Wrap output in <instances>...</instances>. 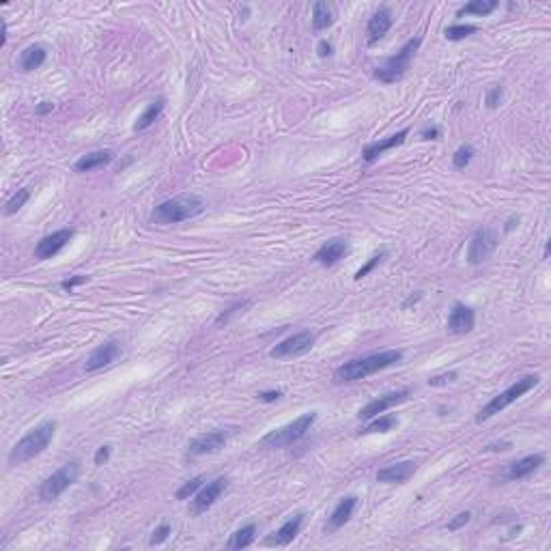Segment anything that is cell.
<instances>
[{
  "instance_id": "obj_21",
  "label": "cell",
  "mask_w": 551,
  "mask_h": 551,
  "mask_svg": "<svg viewBox=\"0 0 551 551\" xmlns=\"http://www.w3.org/2000/svg\"><path fill=\"white\" fill-rule=\"evenodd\" d=\"M356 506H358V498L356 496H347L343 498L336 506H334L332 515H329V521L325 525L327 532H334V530H341L345 523H349V519L356 513Z\"/></svg>"
},
{
  "instance_id": "obj_20",
  "label": "cell",
  "mask_w": 551,
  "mask_h": 551,
  "mask_svg": "<svg viewBox=\"0 0 551 551\" xmlns=\"http://www.w3.org/2000/svg\"><path fill=\"white\" fill-rule=\"evenodd\" d=\"M395 24V15H392L390 7H379L375 13L370 15L368 24H366V33H368V44H375L379 39L392 28Z\"/></svg>"
},
{
  "instance_id": "obj_14",
  "label": "cell",
  "mask_w": 551,
  "mask_h": 551,
  "mask_svg": "<svg viewBox=\"0 0 551 551\" xmlns=\"http://www.w3.org/2000/svg\"><path fill=\"white\" fill-rule=\"evenodd\" d=\"M119 358H121V343L108 341V343H104V345H100L97 349L91 351V356L84 362V372L102 370V368L110 366L112 362H116Z\"/></svg>"
},
{
  "instance_id": "obj_12",
  "label": "cell",
  "mask_w": 551,
  "mask_h": 551,
  "mask_svg": "<svg viewBox=\"0 0 551 551\" xmlns=\"http://www.w3.org/2000/svg\"><path fill=\"white\" fill-rule=\"evenodd\" d=\"M228 487V478L220 476L215 478L207 485H203L199 491L194 494V500H192V513L194 515H201V513H207V510L222 498V494Z\"/></svg>"
},
{
  "instance_id": "obj_36",
  "label": "cell",
  "mask_w": 551,
  "mask_h": 551,
  "mask_svg": "<svg viewBox=\"0 0 551 551\" xmlns=\"http://www.w3.org/2000/svg\"><path fill=\"white\" fill-rule=\"evenodd\" d=\"M168 536H170V525L168 523H162V525H157L153 532H151L149 545L151 547H157V545H162Z\"/></svg>"
},
{
  "instance_id": "obj_41",
  "label": "cell",
  "mask_w": 551,
  "mask_h": 551,
  "mask_svg": "<svg viewBox=\"0 0 551 551\" xmlns=\"http://www.w3.org/2000/svg\"><path fill=\"white\" fill-rule=\"evenodd\" d=\"M282 397V390H267V392H259L257 399L263 401V403H276Z\"/></svg>"
},
{
  "instance_id": "obj_26",
  "label": "cell",
  "mask_w": 551,
  "mask_h": 551,
  "mask_svg": "<svg viewBox=\"0 0 551 551\" xmlns=\"http://www.w3.org/2000/svg\"><path fill=\"white\" fill-rule=\"evenodd\" d=\"M164 106H166V100H164V97H157L155 102H151V104L143 110V114L136 119V123H134V132H145V129H149L157 119H160V114L164 112Z\"/></svg>"
},
{
  "instance_id": "obj_18",
  "label": "cell",
  "mask_w": 551,
  "mask_h": 551,
  "mask_svg": "<svg viewBox=\"0 0 551 551\" xmlns=\"http://www.w3.org/2000/svg\"><path fill=\"white\" fill-rule=\"evenodd\" d=\"M474 323H476V312L474 308H469L465 304H455L448 314V329L452 334H467L474 329Z\"/></svg>"
},
{
  "instance_id": "obj_23",
  "label": "cell",
  "mask_w": 551,
  "mask_h": 551,
  "mask_svg": "<svg viewBox=\"0 0 551 551\" xmlns=\"http://www.w3.org/2000/svg\"><path fill=\"white\" fill-rule=\"evenodd\" d=\"M46 58H48V50L46 46L42 44H33L28 48L22 50V54H19V69L30 73L35 69H39L44 63H46Z\"/></svg>"
},
{
  "instance_id": "obj_15",
  "label": "cell",
  "mask_w": 551,
  "mask_h": 551,
  "mask_svg": "<svg viewBox=\"0 0 551 551\" xmlns=\"http://www.w3.org/2000/svg\"><path fill=\"white\" fill-rule=\"evenodd\" d=\"M349 254V244H347V240H343V237H334V240H329V242H325L317 252H314V261H317L319 265H323V267H332V265H336L341 259H345Z\"/></svg>"
},
{
  "instance_id": "obj_34",
  "label": "cell",
  "mask_w": 551,
  "mask_h": 551,
  "mask_svg": "<svg viewBox=\"0 0 551 551\" xmlns=\"http://www.w3.org/2000/svg\"><path fill=\"white\" fill-rule=\"evenodd\" d=\"M502 100H504V87H502V84L491 87V89L487 91V95H485V104H487V108H489V110H496V108H500Z\"/></svg>"
},
{
  "instance_id": "obj_19",
  "label": "cell",
  "mask_w": 551,
  "mask_h": 551,
  "mask_svg": "<svg viewBox=\"0 0 551 551\" xmlns=\"http://www.w3.org/2000/svg\"><path fill=\"white\" fill-rule=\"evenodd\" d=\"M302 525H304V515H302V513L293 515L291 519H287L278 530H276V532H273L269 539H265V545H271V547H273V545H276V547H287L289 543H293L295 539H298Z\"/></svg>"
},
{
  "instance_id": "obj_10",
  "label": "cell",
  "mask_w": 551,
  "mask_h": 551,
  "mask_svg": "<svg viewBox=\"0 0 551 551\" xmlns=\"http://www.w3.org/2000/svg\"><path fill=\"white\" fill-rule=\"evenodd\" d=\"M314 341H317V334H312L308 329L298 332V334H293V336L280 341L276 347H271L269 358H273V360H287V358L304 356V353H308L312 349Z\"/></svg>"
},
{
  "instance_id": "obj_1",
  "label": "cell",
  "mask_w": 551,
  "mask_h": 551,
  "mask_svg": "<svg viewBox=\"0 0 551 551\" xmlns=\"http://www.w3.org/2000/svg\"><path fill=\"white\" fill-rule=\"evenodd\" d=\"M403 360V351L401 349H388L379 353H370L364 358L349 360L343 366L334 370V381L336 383H351V381H360L370 375H375L379 370H386L390 366H395Z\"/></svg>"
},
{
  "instance_id": "obj_31",
  "label": "cell",
  "mask_w": 551,
  "mask_h": 551,
  "mask_svg": "<svg viewBox=\"0 0 551 551\" xmlns=\"http://www.w3.org/2000/svg\"><path fill=\"white\" fill-rule=\"evenodd\" d=\"M28 199H30V190L28 188H22V190H17L11 199L7 201V205H5V213L7 215H13V213H17L19 209H22L26 203H28Z\"/></svg>"
},
{
  "instance_id": "obj_35",
  "label": "cell",
  "mask_w": 551,
  "mask_h": 551,
  "mask_svg": "<svg viewBox=\"0 0 551 551\" xmlns=\"http://www.w3.org/2000/svg\"><path fill=\"white\" fill-rule=\"evenodd\" d=\"M386 257H388V252H379V254H372V257H370V261H368L366 265H362V267H360V269L356 271V280H362V278H364V276H368V273H370L372 269H375V267H377V265H379V263H381V261H383Z\"/></svg>"
},
{
  "instance_id": "obj_48",
  "label": "cell",
  "mask_w": 551,
  "mask_h": 551,
  "mask_svg": "<svg viewBox=\"0 0 551 551\" xmlns=\"http://www.w3.org/2000/svg\"><path fill=\"white\" fill-rule=\"evenodd\" d=\"M543 257H545V259H547V257H549V242H547V244H545V254H543Z\"/></svg>"
},
{
  "instance_id": "obj_7",
  "label": "cell",
  "mask_w": 551,
  "mask_h": 551,
  "mask_svg": "<svg viewBox=\"0 0 551 551\" xmlns=\"http://www.w3.org/2000/svg\"><path fill=\"white\" fill-rule=\"evenodd\" d=\"M78 476H80V463L78 461L65 463L61 469H56L52 476H48L42 482V487H39V500L42 502L58 500L78 480Z\"/></svg>"
},
{
  "instance_id": "obj_5",
  "label": "cell",
  "mask_w": 551,
  "mask_h": 551,
  "mask_svg": "<svg viewBox=\"0 0 551 551\" xmlns=\"http://www.w3.org/2000/svg\"><path fill=\"white\" fill-rule=\"evenodd\" d=\"M420 44H422V39L420 37H413V39H409V42L397 54L388 56L386 61L375 69V78H377V80L383 82V84H395V82H399L401 78L407 73L411 58L416 56Z\"/></svg>"
},
{
  "instance_id": "obj_32",
  "label": "cell",
  "mask_w": 551,
  "mask_h": 551,
  "mask_svg": "<svg viewBox=\"0 0 551 551\" xmlns=\"http://www.w3.org/2000/svg\"><path fill=\"white\" fill-rule=\"evenodd\" d=\"M474 147L471 145H463L455 151V155H452V166H455L457 170H463L469 162H471V157H474Z\"/></svg>"
},
{
  "instance_id": "obj_37",
  "label": "cell",
  "mask_w": 551,
  "mask_h": 551,
  "mask_svg": "<svg viewBox=\"0 0 551 551\" xmlns=\"http://www.w3.org/2000/svg\"><path fill=\"white\" fill-rule=\"evenodd\" d=\"M459 377V372L457 370H450V372H442V375H435V377H431L428 379V386L433 388H440V386H446V383H455Z\"/></svg>"
},
{
  "instance_id": "obj_27",
  "label": "cell",
  "mask_w": 551,
  "mask_h": 551,
  "mask_svg": "<svg viewBox=\"0 0 551 551\" xmlns=\"http://www.w3.org/2000/svg\"><path fill=\"white\" fill-rule=\"evenodd\" d=\"M254 541H257V525L248 523L240 530H235L228 539V543H226V547L228 549H244V547H250Z\"/></svg>"
},
{
  "instance_id": "obj_24",
  "label": "cell",
  "mask_w": 551,
  "mask_h": 551,
  "mask_svg": "<svg viewBox=\"0 0 551 551\" xmlns=\"http://www.w3.org/2000/svg\"><path fill=\"white\" fill-rule=\"evenodd\" d=\"M334 22H336V7L332 3H325V0H319V3L312 5V30H325L329 28Z\"/></svg>"
},
{
  "instance_id": "obj_28",
  "label": "cell",
  "mask_w": 551,
  "mask_h": 551,
  "mask_svg": "<svg viewBox=\"0 0 551 551\" xmlns=\"http://www.w3.org/2000/svg\"><path fill=\"white\" fill-rule=\"evenodd\" d=\"M399 426V418L392 416V413H381V416L368 420V424L364 428H360V435H370V433H388L392 428Z\"/></svg>"
},
{
  "instance_id": "obj_30",
  "label": "cell",
  "mask_w": 551,
  "mask_h": 551,
  "mask_svg": "<svg viewBox=\"0 0 551 551\" xmlns=\"http://www.w3.org/2000/svg\"><path fill=\"white\" fill-rule=\"evenodd\" d=\"M478 28L474 24H452L444 30V37L448 39V42H461V39L469 37V35H474Z\"/></svg>"
},
{
  "instance_id": "obj_16",
  "label": "cell",
  "mask_w": 551,
  "mask_h": 551,
  "mask_svg": "<svg viewBox=\"0 0 551 551\" xmlns=\"http://www.w3.org/2000/svg\"><path fill=\"white\" fill-rule=\"evenodd\" d=\"M407 136H409V129H401V132H397V134H392V136L383 138V141H377V143L366 145L364 151H362V160H364L366 164H372L375 160H379V157H381L386 151H392V149L401 147V145L405 143V138H407Z\"/></svg>"
},
{
  "instance_id": "obj_11",
  "label": "cell",
  "mask_w": 551,
  "mask_h": 551,
  "mask_svg": "<svg viewBox=\"0 0 551 551\" xmlns=\"http://www.w3.org/2000/svg\"><path fill=\"white\" fill-rule=\"evenodd\" d=\"M409 395H411L409 388H401V390H395V392H388V395H381L377 399L368 401L358 411V418L360 420H372V418H377V416H381V413H386L388 409H392V407L401 405L403 401H407Z\"/></svg>"
},
{
  "instance_id": "obj_17",
  "label": "cell",
  "mask_w": 551,
  "mask_h": 551,
  "mask_svg": "<svg viewBox=\"0 0 551 551\" xmlns=\"http://www.w3.org/2000/svg\"><path fill=\"white\" fill-rule=\"evenodd\" d=\"M418 463L416 461H401V463H392L383 469L377 471V482L386 485H403L407 482L413 474H416Z\"/></svg>"
},
{
  "instance_id": "obj_9",
  "label": "cell",
  "mask_w": 551,
  "mask_h": 551,
  "mask_svg": "<svg viewBox=\"0 0 551 551\" xmlns=\"http://www.w3.org/2000/svg\"><path fill=\"white\" fill-rule=\"evenodd\" d=\"M228 440H231V431L228 428H215V431L203 433V435L194 437L188 444L186 457L188 459H196V457H205V455H215V452H220L226 446Z\"/></svg>"
},
{
  "instance_id": "obj_45",
  "label": "cell",
  "mask_w": 551,
  "mask_h": 551,
  "mask_svg": "<svg viewBox=\"0 0 551 551\" xmlns=\"http://www.w3.org/2000/svg\"><path fill=\"white\" fill-rule=\"evenodd\" d=\"M510 448H513L510 442H500V444H489L485 450H510Z\"/></svg>"
},
{
  "instance_id": "obj_13",
  "label": "cell",
  "mask_w": 551,
  "mask_h": 551,
  "mask_svg": "<svg viewBox=\"0 0 551 551\" xmlns=\"http://www.w3.org/2000/svg\"><path fill=\"white\" fill-rule=\"evenodd\" d=\"M73 235H75V228H61V231H54V233L46 235V237L35 246V257L39 261L56 257V254L73 240Z\"/></svg>"
},
{
  "instance_id": "obj_43",
  "label": "cell",
  "mask_w": 551,
  "mask_h": 551,
  "mask_svg": "<svg viewBox=\"0 0 551 551\" xmlns=\"http://www.w3.org/2000/svg\"><path fill=\"white\" fill-rule=\"evenodd\" d=\"M440 136H442L440 127H426V129L422 132V138H424V141H437Z\"/></svg>"
},
{
  "instance_id": "obj_40",
  "label": "cell",
  "mask_w": 551,
  "mask_h": 551,
  "mask_svg": "<svg viewBox=\"0 0 551 551\" xmlns=\"http://www.w3.org/2000/svg\"><path fill=\"white\" fill-rule=\"evenodd\" d=\"M84 282H89V276H73V278H69V280H63L61 287H63L65 291H73L75 287H80V284H84Z\"/></svg>"
},
{
  "instance_id": "obj_2",
  "label": "cell",
  "mask_w": 551,
  "mask_h": 551,
  "mask_svg": "<svg viewBox=\"0 0 551 551\" xmlns=\"http://www.w3.org/2000/svg\"><path fill=\"white\" fill-rule=\"evenodd\" d=\"M56 420H46L42 424H37L35 428H30L22 440H17V444L11 448L9 452V465H24L28 461H33L35 457H39L42 452L48 450V446L52 444L54 435H56Z\"/></svg>"
},
{
  "instance_id": "obj_39",
  "label": "cell",
  "mask_w": 551,
  "mask_h": 551,
  "mask_svg": "<svg viewBox=\"0 0 551 551\" xmlns=\"http://www.w3.org/2000/svg\"><path fill=\"white\" fill-rule=\"evenodd\" d=\"M110 452H112V448L106 444V446H100L97 448V452H95V465H104V463H108V459H110Z\"/></svg>"
},
{
  "instance_id": "obj_29",
  "label": "cell",
  "mask_w": 551,
  "mask_h": 551,
  "mask_svg": "<svg viewBox=\"0 0 551 551\" xmlns=\"http://www.w3.org/2000/svg\"><path fill=\"white\" fill-rule=\"evenodd\" d=\"M498 7H500L498 0H471V3L463 5V7L457 11V17H463V15H478V17H485V15H489V13H494Z\"/></svg>"
},
{
  "instance_id": "obj_46",
  "label": "cell",
  "mask_w": 551,
  "mask_h": 551,
  "mask_svg": "<svg viewBox=\"0 0 551 551\" xmlns=\"http://www.w3.org/2000/svg\"><path fill=\"white\" fill-rule=\"evenodd\" d=\"M517 224H519V218H510V220L506 222V226H504V231H506V233H510V231H513V228H515Z\"/></svg>"
},
{
  "instance_id": "obj_33",
  "label": "cell",
  "mask_w": 551,
  "mask_h": 551,
  "mask_svg": "<svg viewBox=\"0 0 551 551\" xmlns=\"http://www.w3.org/2000/svg\"><path fill=\"white\" fill-rule=\"evenodd\" d=\"M205 480H207V476H203V474H201V476H194V478H190V480H188V482H186V485H183L179 491H177V500H188L190 496H194L196 491H199V489L203 487V482H205Z\"/></svg>"
},
{
  "instance_id": "obj_25",
  "label": "cell",
  "mask_w": 551,
  "mask_h": 551,
  "mask_svg": "<svg viewBox=\"0 0 551 551\" xmlns=\"http://www.w3.org/2000/svg\"><path fill=\"white\" fill-rule=\"evenodd\" d=\"M112 157H114V153H112L110 149L87 153V155H82L80 160L75 162V170H78V172H91V170H95V168H102V166L110 164V162H112Z\"/></svg>"
},
{
  "instance_id": "obj_6",
  "label": "cell",
  "mask_w": 551,
  "mask_h": 551,
  "mask_svg": "<svg viewBox=\"0 0 551 551\" xmlns=\"http://www.w3.org/2000/svg\"><path fill=\"white\" fill-rule=\"evenodd\" d=\"M317 422V411H308V413H302L300 418H295L293 422L280 426V428H273L269 431L265 437H261V446L263 448H284V446H291L295 442H300L306 433L312 428V424Z\"/></svg>"
},
{
  "instance_id": "obj_42",
  "label": "cell",
  "mask_w": 551,
  "mask_h": 551,
  "mask_svg": "<svg viewBox=\"0 0 551 551\" xmlns=\"http://www.w3.org/2000/svg\"><path fill=\"white\" fill-rule=\"evenodd\" d=\"M332 50H334V48H332V44L327 42V39H321L319 46H317L319 56H321V58H327V56H332Z\"/></svg>"
},
{
  "instance_id": "obj_22",
  "label": "cell",
  "mask_w": 551,
  "mask_h": 551,
  "mask_svg": "<svg viewBox=\"0 0 551 551\" xmlns=\"http://www.w3.org/2000/svg\"><path fill=\"white\" fill-rule=\"evenodd\" d=\"M541 465H545V455H543V452H536V455H527L523 459H517L515 463H510V467H508V478L510 480H523L527 476H532Z\"/></svg>"
},
{
  "instance_id": "obj_4",
  "label": "cell",
  "mask_w": 551,
  "mask_h": 551,
  "mask_svg": "<svg viewBox=\"0 0 551 551\" xmlns=\"http://www.w3.org/2000/svg\"><path fill=\"white\" fill-rule=\"evenodd\" d=\"M539 381H541L539 375H525V377H519L513 386H508L504 392H500L498 397L491 399V401H489V403L476 413V422L480 424V422H485V420H489V418H494L496 413L504 411L508 405H513V403L519 401L523 395H527L530 390H534V388L539 386Z\"/></svg>"
},
{
  "instance_id": "obj_8",
  "label": "cell",
  "mask_w": 551,
  "mask_h": 551,
  "mask_svg": "<svg viewBox=\"0 0 551 551\" xmlns=\"http://www.w3.org/2000/svg\"><path fill=\"white\" fill-rule=\"evenodd\" d=\"M498 233L491 226H482L478 228L474 235H471L469 246H467V263L469 265H480L485 263L491 254L496 252L498 248Z\"/></svg>"
},
{
  "instance_id": "obj_3",
  "label": "cell",
  "mask_w": 551,
  "mask_h": 551,
  "mask_svg": "<svg viewBox=\"0 0 551 551\" xmlns=\"http://www.w3.org/2000/svg\"><path fill=\"white\" fill-rule=\"evenodd\" d=\"M205 211V201L196 194H181L168 199L164 203L157 205L151 211V222L168 226V224H179L186 220H192L196 215H201Z\"/></svg>"
},
{
  "instance_id": "obj_38",
  "label": "cell",
  "mask_w": 551,
  "mask_h": 551,
  "mask_svg": "<svg viewBox=\"0 0 551 551\" xmlns=\"http://www.w3.org/2000/svg\"><path fill=\"white\" fill-rule=\"evenodd\" d=\"M471 519V513L469 510H463V513H459L452 521H448V532H457V530H461L463 525H467Z\"/></svg>"
},
{
  "instance_id": "obj_44",
  "label": "cell",
  "mask_w": 551,
  "mask_h": 551,
  "mask_svg": "<svg viewBox=\"0 0 551 551\" xmlns=\"http://www.w3.org/2000/svg\"><path fill=\"white\" fill-rule=\"evenodd\" d=\"M54 110V104L52 102H42L39 104L37 108H35V112L39 114V116H44V114H48V112H52Z\"/></svg>"
},
{
  "instance_id": "obj_47",
  "label": "cell",
  "mask_w": 551,
  "mask_h": 551,
  "mask_svg": "<svg viewBox=\"0 0 551 551\" xmlns=\"http://www.w3.org/2000/svg\"><path fill=\"white\" fill-rule=\"evenodd\" d=\"M420 298H422V295H420V293L416 295V298H413V295H411V298H409V300H407V302L403 304V308H407V306H411V304H416V302H418Z\"/></svg>"
}]
</instances>
